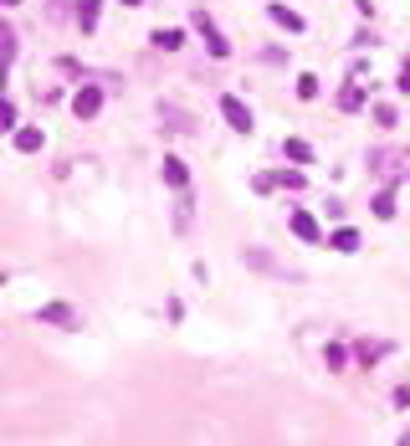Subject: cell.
Masks as SVG:
<instances>
[{"label": "cell", "mask_w": 410, "mask_h": 446, "mask_svg": "<svg viewBox=\"0 0 410 446\" xmlns=\"http://www.w3.org/2000/svg\"><path fill=\"white\" fill-rule=\"evenodd\" d=\"M400 93H410V57H405V72H400Z\"/></svg>", "instance_id": "cell-23"}, {"label": "cell", "mask_w": 410, "mask_h": 446, "mask_svg": "<svg viewBox=\"0 0 410 446\" xmlns=\"http://www.w3.org/2000/svg\"><path fill=\"white\" fill-rule=\"evenodd\" d=\"M57 67H62V77H72V82L82 77V67H77V62H72V57H57Z\"/></svg>", "instance_id": "cell-20"}, {"label": "cell", "mask_w": 410, "mask_h": 446, "mask_svg": "<svg viewBox=\"0 0 410 446\" xmlns=\"http://www.w3.org/2000/svg\"><path fill=\"white\" fill-rule=\"evenodd\" d=\"M98 11H103V0H82V6H77V26L98 31Z\"/></svg>", "instance_id": "cell-11"}, {"label": "cell", "mask_w": 410, "mask_h": 446, "mask_svg": "<svg viewBox=\"0 0 410 446\" xmlns=\"http://www.w3.org/2000/svg\"><path fill=\"white\" fill-rule=\"evenodd\" d=\"M283 149H287V159H292V164H308V159H313V144H303V139H287Z\"/></svg>", "instance_id": "cell-12"}, {"label": "cell", "mask_w": 410, "mask_h": 446, "mask_svg": "<svg viewBox=\"0 0 410 446\" xmlns=\"http://www.w3.org/2000/svg\"><path fill=\"white\" fill-rule=\"evenodd\" d=\"M6 6H16V0H6Z\"/></svg>", "instance_id": "cell-25"}, {"label": "cell", "mask_w": 410, "mask_h": 446, "mask_svg": "<svg viewBox=\"0 0 410 446\" xmlns=\"http://www.w3.org/2000/svg\"><path fill=\"white\" fill-rule=\"evenodd\" d=\"M395 118H400V113L390 108V103H380V108H375V123H380V129H395Z\"/></svg>", "instance_id": "cell-17"}, {"label": "cell", "mask_w": 410, "mask_h": 446, "mask_svg": "<svg viewBox=\"0 0 410 446\" xmlns=\"http://www.w3.org/2000/svg\"><path fill=\"white\" fill-rule=\"evenodd\" d=\"M221 118L231 123L236 134H251V108H246L241 98H221Z\"/></svg>", "instance_id": "cell-1"}, {"label": "cell", "mask_w": 410, "mask_h": 446, "mask_svg": "<svg viewBox=\"0 0 410 446\" xmlns=\"http://www.w3.org/2000/svg\"><path fill=\"white\" fill-rule=\"evenodd\" d=\"M195 31H200V41H205V47H210V57H226V52H231V47H226V36L215 31V21H210L205 11L195 16Z\"/></svg>", "instance_id": "cell-3"}, {"label": "cell", "mask_w": 410, "mask_h": 446, "mask_svg": "<svg viewBox=\"0 0 410 446\" xmlns=\"http://www.w3.org/2000/svg\"><path fill=\"white\" fill-rule=\"evenodd\" d=\"M267 16H272V21H277V26H283L287 36H297V31H303V16H297V11H287V6H272Z\"/></svg>", "instance_id": "cell-8"}, {"label": "cell", "mask_w": 410, "mask_h": 446, "mask_svg": "<svg viewBox=\"0 0 410 446\" xmlns=\"http://www.w3.org/2000/svg\"><path fill=\"white\" fill-rule=\"evenodd\" d=\"M375 216H380V221L395 216V195H390V190H380V195H375Z\"/></svg>", "instance_id": "cell-14"}, {"label": "cell", "mask_w": 410, "mask_h": 446, "mask_svg": "<svg viewBox=\"0 0 410 446\" xmlns=\"http://www.w3.org/2000/svg\"><path fill=\"white\" fill-rule=\"evenodd\" d=\"M283 180V190H303V175H297V169H287V175H277Z\"/></svg>", "instance_id": "cell-22"}, {"label": "cell", "mask_w": 410, "mask_h": 446, "mask_svg": "<svg viewBox=\"0 0 410 446\" xmlns=\"http://www.w3.org/2000/svg\"><path fill=\"white\" fill-rule=\"evenodd\" d=\"M118 6H139V0H118Z\"/></svg>", "instance_id": "cell-24"}, {"label": "cell", "mask_w": 410, "mask_h": 446, "mask_svg": "<svg viewBox=\"0 0 410 446\" xmlns=\"http://www.w3.org/2000/svg\"><path fill=\"white\" fill-rule=\"evenodd\" d=\"M98 108H103V93L93 88V82H82V88L72 93V113L77 118H98Z\"/></svg>", "instance_id": "cell-2"}, {"label": "cell", "mask_w": 410, "mask_h": 446, "mask_svg": "<svg viewBox=\"0 0 410 446\" xmlns=\"http://www.w3.org/2000/svg\"><path fill=\"white\" fill-rule=\"evenodd\" d=\"M292 236L297 241H323V231H318V221L308 216V210H292Z\"/></svg>", "instance_id": "cell-5"}, {"label": "cell", "mask_w": 410, "mask_h": 446, "mask_svg": "<svg viewBox=\"0 0 410 446\" xmlns=\"http://www.w3.org/2000/svg\"><path fill=\"white\" fill-rule=\"evenodd\" d=\"M354 354H359V365H364V370H375V365H380V359H385V354H390V344H380V338H364V344H359Z\"/></svg>", "instance_id": "cell-6"}, {"label": "cell", "mask_w": 410, "mask_h": 446, "mask_svg": "<svg viewBox=\"0 0 410 446\" xmlns=\"http://www.w3.org/2000/svg\"><path fill=\"white\" fill-rule=\"evenodd\" d=\"M36 318H41V324H52V328H77V313H72L67 303H47Z\"/></svg>", "instance_id": "cell-4"}, {"label": "cell", "mask_w": 410, "mask_h": 446, "mask_svg": "<svg viewBox=\"0 0 410 446\" xmlns=\"http://www.w3.org/2000/svg\"><path fill=\"white\" fill-rule=\"evenodd\" d=\"M277 185H283V180H277V175H256V190H262V195H272Z\"/></svg>", "instance_id": "cell-21"}, {"label": "cell", "mask_w": 410, "mask_h": 446, "mask_svg": "<svg viewBox=\"0 0 410 446\" xmlns=\"http://www.w3.org/2000/svg\"><path fill=\"white\" fill-rule=\"evenodd\" d=\"M154 47H164V52H175V47H180V31H154Z\"/></svg>", "instance_id": "cell-19"}, {"label": "cell", "mask_w": 410, "mask_h": 446, "mask_svg": "<svg viewBox=\"0 0 410 446\" xmlns=\"http://www.w3.org/2000/svg\"><path fill=\"white\" fill-rule=\"evenodd\" d=\"M334 246H338V251H359V231H354V226H338V231H334Z\"/></svg>", "instance_id": "cell-13"}, {"label": "cell", "mask_w": 410, "mask_h": 446, "mask_svg": "<svg viewBox=\"0 0 410 446\" xmlns=\"http://www.w3.org/2000/svg\"><path fill=\"white\" fill-rule=\"evenodd\" d=\"M11 144L21 149V154H36V149L47 144V134H41V129H16V134H11Z\"/></svg>", "instance_id": "cell-7"}, {"label": "cell", "mask_w": 410, "mask_h": 446, "mask_svg": "<svg viewBox=\"0 0 410 446\" xmlns=\"http://www.w3.org/2000/svg\"><path fill=\"white\" fill-rule=\"evenodd\" d=\"M370 169H385V175H390V169H410V154H370Z\"/></svg>", "instance_id": "cell-9"}, {"label": "cell", "mask_w": 410, "mask_h": 446, "mask_svg": "<svg viewBox=\"0 0 410 446\" xmlns=\"http://www.w3.org/2000/svg\"><path fill=\"white\" fill-rule=\"evenodd\" d=\"M297 98H303V103H313V98H318V77H313V72L297 77Z\"/></svg>", "instance_id": "cell-15"}, {"label": "cell", "mask_w": 410, "mask_h": 446, "mask_svg": "<svg viewBox=\"0 0 410 446\" xmlns=\"http://www.w3.org/2000/svg\"><path fill=\"white\" fill-rule=\"evenodd\" d=\"M164 180L175 185V190H185V185H190V169H185V164H180L175 154H164Z\"/></svg>", "instance_id": "cell-10"}, {"label": "cell", "mask_w": 410, "mask_h": 446, "mask_svg": "<svg viewBox=\"0 0 410 446\" xmlns=\"http://www.w3.org/2000/svg\"><path fill=\"white\" fill-rule=\"evenodd\" d=\"M0 129H6V134L21 129V123H16V103H0Z\"/></svg>", "instance_id": "cell-16"}, {"label": "cell", "mask_w": 410, "mask_h": 446, "mask_svg": "<svg viewBox=\"0 0 410 446\" xmlns=\"http://www.w3.org/2000/svg\"><path fill=\"white\" fill-rule=\"evenodd\" d=\"M0 41H6V67L16 62V26H0Z\"/></svg>", "instance_id": "cell-18"}]
</instances>
